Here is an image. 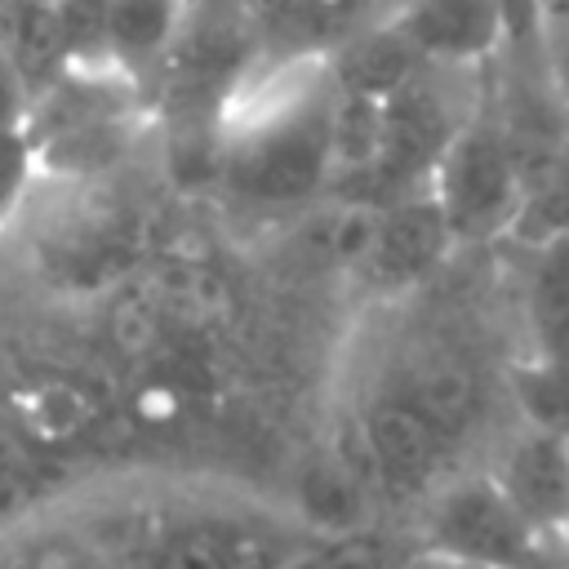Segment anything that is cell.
<instances>
[{
  "label": "cell",
  "instance_id": "e0dca14e",
  "mask_svg": "<svg viewBox=\"0 0 569 569\" xmlns=\"http://www.w3.org/2000/svg\"><path fill=\"white\" fill-rule=\"evenodd\" d=\"M516 400L529 427L569 436V365L533 356L525 369H516Z\"/></svg>",
  "mask_w": 569,
  "mask_h": 569
},
{
  "label": "cell",
  "instance_id": "ffe728a7",
  "mask_svg": "<svg viewBox=\"0 0 569 569\" xmlns=\"http://www.w3.org/2000/svg\"><path fill=\"white\" fill-rule=\"evenodd\" d=\"M22 93H27V84H22L18 67H13V58L0 44V129L22 124Z\"/></svg>",
  "mask_w": 569,
  "mask_h": 569
},
{
  "label": "cell",
  "instance_id": "9c48e42d",
  "mask_svg": "<svg viewBox=\"0 0 569 569\" xmlns=\"http://www.w3.org/2000/svg\"><path fill=\"white\" fill-rule=\"evenodd\" d=\"M498 489L538 529H565L569 520V436L529 427L498 467Z\"/></svg>",
  "mask_w": 569,
  "mask_h": 569
},
{
  "label": "cell",
  "instance_id": "4fadbf2b",
  "mask_svg": "<svg viewBox=\"0 0 569 569\" xmlns=\"http://www.w3.org/2000/svg\"><path fill=\"white\" fill-rule=\"evenodd\" d=\"M187 9H191V0H107L116 67L133 71V67L169 58Z\"/></svg>",
  "mask_w": 569,
  "mask_h": 569
},
{
  "label": "cell",
  "instance_id": "8992f818",
  "mask_svg": "<svg viewBox=\"0 0 569 569\" xmlns=\"http://www.w3.org/2000/svg\"><path fill=\"white\" fill-rule=\"evenodd\" d=\"M453 244H458L453 227L427 187V191H413L405 200L378 204V227H373V240H369L360 267L373 284L400 289V284L422 280Z\"/></svg>",
  "mask_w": 569,
  "mask_h": 569
},
{
  "label": "cell",
  "instance_id": "603a6c76",
  "mask_svg": "<svg viewBox=\"0 0 569 569\" xmlns=\"http://www.w3.org/2000/svg\"><path fill=\"white\" fill-rule=\"evenodd\" d=\"M396 569H485V565L462 560V556H449V551H440V547H427V551L409 556V560H405V565H396Z\"/></svg>",
  "mask_w": 569,
  "mask_h": 569
},
{
  "label": "cell",
  "instance_id": "277c9868",
  "mask_svg": "<svg viewBox=\"0 0 569 569\" xmlns=\"http://www.w3.org/2000/svg\"><path fill=\"white\" fill-rule=\"evenodd\" d=\"M458 129L462 124H453L445 98L422 76H413L405 89H396L382 102V147L373 164L356 182H347V200L391 204L413 191H427Z\"/></svg>",
  "mask_w": 569,
  "mask_h": 569
},
{
  "label": "cell",
  "instance_id": "5bb4252c",
  "mask_svg": "<svg viewBox=\"0 0 569 569\" xmlns=\"http://www.w3.org/2000/svg\"><path fill=\"white\" fill-rule=\"evenodd\" d=\"M49 485V449L27 440L18 422H0V520L36 507Z\"/></svg>",
  "mask_w": 569,
  "mask_h": 569
},
{
  "label": "cell",
  "instance_id": "7402d4cb",
  "mask_svg": "<svg viewBox=\"0 0 569 569\" xmlns=\"http://www.w3.org/2000/svg\"><path fill=\"white\" fill-rule=\"evenodd\" d=\"M529 569H569V538L560 529L538 533L533 556H529Z\"/></svg>",
  "mask_w": 569,
  "mask_h": 569
},
{
  "label": "cell",
  "instance_id": "7c38bea8",
  "mask_svg": "<svg viewBox=\"0 0 569 569\" xmlns=\"http://www.w3.org/2000/svg\"><path fill=\"white\" fill-rule=\"evenodd\" d=\"M529 333L533 356L569 365V236L533 244L529 271Z\"/></svg>",
  "mask_w": 569,
  "mask_h": 569
},
{
  "label": "cell",
  "instance_id": "9a60e30c",
  "mask_svg": "<svg viewBox=\"0 0 569 569\" xmlns=\"http://www.w3.org/2000/svg\"><path fill=\"white\" fill-rule=\"evenodd\" d=\"M520 240L542 244L556 236H569V138L560 142V151L547 160V169L529 182L520 218L511 227Z\"/></svg>",
  "mask_w": 569,
  "mask_h": 569
},
{
  "label": "cell",
  "instance_id": "7a4b0ae2",
  "mask_svg": "<svg viewBox=\"0 0 569 569\" xmlns=\"http://www.w3.org/2000/svg\"><path fill=\"white\" fill-rule=\"evenodd\" d=\"M525 191V173L493 116L467 120L431 173V196L440 200L453 240H489L511 231Z\"/></svg>",
  "mask_w": 569,
  "mask_h": 569
},
{
  "label": "cell",
  "instance_id": "8fae6325",
  "mask_svg": "<svg viewBox=\"0 0 569 569\" xmlns=\"http://www.w3.org/2000/svg\"><path fill=\"white\" fill-rule=\"evenodd\" d=\"M422 58L418 49L400 36V27H382V31H369V36H356L333 62H329V76L342 93H360V98H378L387 102L396 89H405L413 76H418Z\"/></svg>",
  "mask_w": 569,
  "mask_h": 569
},
{
  "label": "cell",
  "instance_id": "52a82bcc",
  "mask_svg": "<svg viewBox=\"0 0 569 569\" xmlns=\"http://www.w3.org/2000/svg\"><path fill=\"white\" fill-rule=\"evenodd\" d=\"M356 440H360L365 471L373 476V485L396 489V493L422 489L440 462V449H445V431L409 396L378 400L360 418Z\"/></svg>",
  "mask_w": 569,
  "mask_h": 569
},
{
  "label": "cell",
  "instance_id": "2e32d148",
  "mask_svg": "<svg viewBox=\"0 0 569 569\" xmlns=\"http://www.w3.org/2000/svg\"><path fill=\"white\" fill-rule=\"evenodd\" d=\"M298 493H302V516L325 533V529H347L356 520L365 480L347 462H329V467H316Z\"/></svg>",
  "mask_w": 569,
  "mask_h": 569
},
{
  "label": "cell",
  "instance_id": "d6986e66",
  "mask_svg": "<svg viewBox=\"0 0 569 569\" xmlns=\"http://www.w3.org/2000/svg\"><path fill=\"white\" fill-rule=\"evenodd\" d=\"M507 13V58L520 62H547V44H542V0H498Z\"/></svg>",
  "mask_w": 569,
  "mask_h": 569
},
{
  "label": "cell",
  "instance_id": "44dd1931",
  "mask_svg": "<svg viewBox=\"0 0 569 569\" xmlns=\"http://www.w3.org/2000/svg\"><path fill=\"white\" fill-rule=\"evenodd\" d=\"M542 44H547V67H551V76H556V84H560V93H565V102H569V18L565 22H547L542 27Z\"/></svg>",
  "mask_w": 569,
  "mask_h": 569
},
{
  "label": "cell",
  "instance_id": "5b68a950",
  "mask_svg": "<svg viewBox=\"0 0 569 569\" xmlns=\"http://www.w3.org/2000/svg\"><path fill=\"white\" fill-rule=\"evenodd\" d=\"M538 529L511 507L498 480H471L445 493L431 516V547L485 569H529Z\"/></svg>",
  "mask_w": 569,
  "mask_h": 569
},
{
  "label": "cell",
  "instance_id": "ba28073f",
  "mask_svg": "<svg viewBox=\"0 0 569 569\" xmlns=\"http://www.w3.org/2000/svg\"><path fill=\"white\" fill-rule=\"evenodd\" d=\"M396 27L422 62H476L507 49V13L498 0H413Z\"/></svg>",
  "mask_w": 569,
  "mask_h": 569
},
{
  "label": "cell",
  "instance_id": "30bf717a",
  "mask_svg": "<svg viewBox=\"0 0 569 569\" xmlns=\"http://www.w3.org/2000/svg\"><path fill=\"white\" fill-rule=\"evenodd\" d=\"M9 413H13V422L27 440H36L40 449L53 453V449L80 445L98 427L102 405L71 373H40V378H27V382L13 387Z\"/></svg>",
  "mask_w": 569,
  "mask_h": 569
},
{
  "label": "cell",
  "instance_id": "3957f363",
  "mask_svg": "<svg viewBox=\"0 0 569 569\" xmlns=\"http://www.w3.org/2000/svg\"><path fill=\"white\" fill-rule=\"evenodd\" d=\"M320 542L302 525L240 511H200L142 542L147 569H289Z\"/></svg>",
  "mask_w": 569,
  "mask_h": 569
},
{
  "label": "cell",
  "instance_id": "cb8c5ba5",
  "mask_svg": "<svg viewBox=\"0 0 569 569\" xmlns=\"http://www.w3.org/2000/svg\"><path fill=\"white\" fill-rule=\"evenodd\" d=\"M560 533H565V538H569V520H565V529H560Z\"/></svg>",
  "mask_w": 569,
  "mask_h": 569
},
{
  "label": "cell",
  "instance_id": "6da1fadb",
  "mask_svg": "<svg viewBox=\"0 0 569 569\" xmlns=\"http://www.w3.org/2000/svg\"><path fill=\"white\" fill-rule=\"evenodd\" d=\"M333 76L293 93H267L244 120L222 133L227 182L267 204L302 200L329 182V111Z\"/></svg>",
  "mask_w": 569,
  "mask_h": 569
},
{
  "label": "cell",
  "instance_id": "ac0fdd59",
  "mask_svg": "<svg viewBox=\"0 0 569 569\" xmlns=\"http://www.w3.org/2000/svg\"><path fill=\"white\" fill-rule=\"evenodd\" d=\"M36 173H40V151L27 124L0 129V218H9V209L27 196Z\"/></svg>",
  "mask_w": 569,
  "mask_h": 569
}]
</instances>
